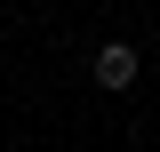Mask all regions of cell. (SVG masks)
I'll list each match as a JSON object with an SVG mask.
<instances>
[{
    "label": "cell",
    "instance_id": "1",
    "mask_svg": "<svg viewBox=\"0 0 160 152\" xmlns=\"http://www.w3.org/2000/svg\"><path fill=\"white\" fill-rule=\"evenodd\" d=\"M136 72H144V56L128 40H104L96 48V88H136Z\"/></svg>",
    "mask_w": 160,
    "mask_h": 152
}]
</instances>
